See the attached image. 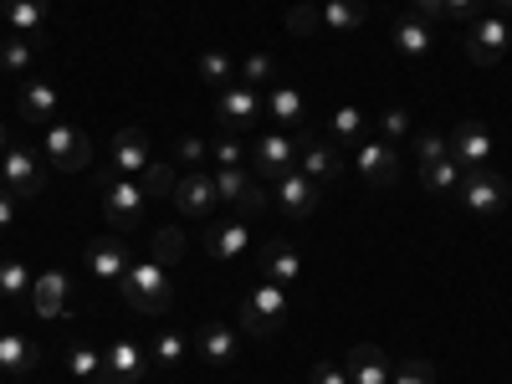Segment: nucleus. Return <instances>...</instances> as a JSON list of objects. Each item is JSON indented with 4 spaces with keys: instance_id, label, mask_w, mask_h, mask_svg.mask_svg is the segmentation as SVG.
Wrapping results in <instances>:
<instances>
[{
    "instance_id": "obj_13",
    "label": "nucleus",
    "mask_w": 512,
    "mask_h": 384,
    "mask_svg": "<svg viewBox=\"0 0 512 384\" xmlns=\"http://www.w3.org/2000/svg\"><path fill=\"white\" fill-rule=\"evenodd\" d=\"M149 164H154V154H149V134H144L139 123H123L118 134H113V149H108V169H113V175L139 180Z\"/></svg>"
},
{
    "instance_id": "obj_48",
    "label": "nucleus",
    "mask_w": 512,
    "mask_h": 384,
    "mask_svg": "<svg viewBox=\"0 0 512 384\" xmlns=\"http://www.w3.org/2000/svg\"><path fill=\"white\" fill-rule=\"evenodd\" d=\"M175 159H180V164H205V159H210V139H200V134H185V139L175 144Z\"/></svg>"
},
{
    "instance_id": "obj_33",
    "label": "nucleus",
    "mask_w": 512,
    "mask_h": 384,
    "mask_svg": "<svg viewBox=\"0 0 512 384\" xmlns=\"http://www.w3.org/2000/svg\"><path fill=\"white\" fill-rule=\"evenodd\" d=\"M420 185L431 190V195H456V185H461V164H456V159L420 164Z\"/></svg>"
},
{
    "instance_id": "obj_54",
    "label": "nucleus",
    "mask_w": 512,
    "mask_h": 384,
    "mask_svg": "<svg viewBox=\"0 0 512 384\" xmlns=\"http://www.w3.org/2000/svg\"><path fill=\"white\" fill-rule=\"evenodd\" d=\"M0 318H6V303H0Z\"/></svg>"
},
{
    "instance_id": "obj_50",
    "label": "nucleus",
    "mask_w": 512,
    "mask_h": 384,
    "mask_svg": "<svg viewBox=\"0 0 512 384\" xmlns=\"http://www.w3.org/2000/svg\"><path fill=\"white\" fill-rule=\"evenodd\" d=\"M11 221H16V195L0 190V231H11Z\"/></svg>"
},
{
    "instance_id": "obj_31",
    "label": "nucleus",
    "mask_w": 512,
    "mask_h": 384,
    "mask_svg": "<svg viewBox=\"0 0 512 384\" xmlns=\"http://www.w3.org/2000/svg\"><path fill=\"white\" fill-rule=\"evenodd\" d=\"M195 72H200L205 88H216V93L236 82V62H231L226 52H200V57H195Z\"/></svg>"
},
{
    "instance_id": "obj_4",
    "label": "nucleus",
    "mask_w": 512,
    "mask_h": 384,
    "mask_svg": "<svg viewBox=\"0 0 512 384\" xmlns=\"http://www.w3.org/2000/svg\"><path fill=\"white\" fill-rule=\"evenodd\" d=\"M118 292H123L128 308H134V313H149V318L169 313V303H175V292H169V272L154 267L149 256H144V262H134V267L118 277Z\"/></svg>"
},
{
    "instance_id": "obj_22",
    "label": "nucleus",
    "mask_w": 512,
    "mask_h": 384,
    "mask_svg": "<svg viewBox=\"0 0 512 384\" xmlns=\"http://www.w3.org/2000/svg\"><path fill=\"white\" fill-rule=\"evenodd\" d=\"M0 11H6V26L11 36H31L41 41V26H47V0H0Z\"/></svg>"
},
{
    "instance_id": "obj_11",
    "label": "nucleus",
    "mask_w": 512,
    "mask_h": 384,
    "mask_svg": "<svg viewBox=\"0 0 512 384\" xmlns=\"http://www.w3.org/2000/svg\"><path fill=\"white\" fill-rule=\"evenodd\" d=\"M0 180H6V190L16 200H36L41 190H47V175H41V164L26 144H11L6 154H0Z\"/></svg>"
},
{
    "instance_id": "obj_40",
    "label": "nucleus",
    "mask_w": 512,
    "mask_h": 384,
    "mask_svg": "<svg viewBox=\"0 0 512 384\" xmlns=\"http://www.w3.org/2000/svg\"><path fill=\"white\" fill-rule=\"evenodd\" d=\"M139 185H144V195H175L180 180H175V169H169L164 159H154V164L144 169V180H139Z\"/></svg>"
},
{
    "instance_id": "obj_32",
    "label": "nucleus",
    "mask_w": 512,
    "mask_h": 384,
    "mask_svg": "<svg viewBox=\"0 0 512 384\" xmlns=\"http://www.w3.org/2000/svg\"><path fill=\"white\" fill-rule=\"evenodd\" d=\"M262 103H267V118H277L282 128H292V123L303 128V93L297 88H272Z\"/></svg>"
},
{
    "instance_id": "obj_34",
    "label": "nucleus",
    "mask_w": 512,
    "mask_h": 384,
    "mask_svg": "<svg viewBox=\"0 0 512 384\" xmlns=\"http://www.w3.org/2000/svg\"><path fill=\"white\" fill-rule=\"evenodd\" d=\"M36 47H41V41H31V36H6V41H0V72H31Z\"/></svg>"
},
{
    "instance_id": "obj_42",
    "label": "nucleus",
    "mask_w": 512,
    "mask_h": 384,
    "mask_svg": "<svg viewBox=\"0 0 512 384\" xmlns=\"http://www.w3.org/2000/svg\"><path fill=\"white\" fill-rule=\"evenodd\" d=\"M103 364H108V359H103L98 349H88V344H77V349L67 354V369H72V379H93Z\"/></svg>"
},
{
    "instance_id": "obj_46",
    "label": "nucleus",
    "mask_w": 512,
    "mask_h": 384,
    "mask_svg": "<svg viewBox=\"0 0 512 384\" xmlns=\"http://www.w3.org/2000/svg\"><path fill=\"white\" fill-rule=\"evenodd\" d=\"M308 384H354V379H349V369L338 364V359H318L308 369Z\"/></svg>"
},
{
    "instance_id": "obj_27",
    "label": "nucleus",
    "mask_w": 512,
    "mask_h": 384,
    "mask_svg": "<svg viewBox=\"0 0 512 384\" xmlns=\"http://www.w3.org/2000/svg\"><path fill=\"white\" fill-rule=\"evenodd\" d=\"M185 246H190V236L180 231V226H159L154 236H149V262L154 267H180V256H185Z\"/></svg>"
},
{
    "instance_id": "obj_20",
    "label": "nucleus",
    "mask_w": 512,
    "mask_h": 384,
    "mask_svg": "<svg viewBox=\"0 0 512 384\" xmlns=\"http://www.w3.org/2000/svg\"><path fill=\"white\" fill-rule=\"evenodd\" d=\"M103 359H108V369H113L118 384H144V374H149V349H139L134 338H118Z\"/></svg>"
},
{
    "instance_id": "obj_10",
    "label": "nucleus",
    "mask_w": 512,
    "mask_h": 384,
    "mask_svg": "<svg viewBox=\"0 0 512 384\" xmlns=\"http://www.w3.org/2000/svg\"><path fill=\"white\" fill-rule=\"evenodd\" d=\"M47 159L62 175H77V169L93 164V139L72 123H47Z\"/></svg>"
},
{
    "instance_id": "obj_25",
    "label": "nucleus",
    "mask_w": 512,
    "mask_h": 384,
    "mask_svg": "<svg viewBox=\"0 0 512 384\" xmlns=\"http://www.w3.org/2000/svg\"><path fill=\"white\" fill-rule=\"evenodd\" d=\"M431 47H436L431 21H420V16H400V21H395V52H400V57H425Z\"/></svg>"
},
{
    "instance_id": "obj_1",
    "label": "nucleus",
    "mask_w": 512,
    "mask_h": 384,
    "mask_svg": "<svg viewBox=\"0 0 512 384\" xmlns=\"http://www.w3.org/2000/svg\"><path fill=\"white\" fill-rule=\"evenodd\" d=\"M98 195H103V221H108V231L134 236V231L144 226V205H149V195H144L139 180L113 175V169L103 164V169H98Z\"/></svg>"
},
{
    "instance_id": "obj_38",
    "label": "nucleus",
    "mask_w": 512,
    "mask_h": 384,
    "mask_svg": "<svg viewBox=\"0 0 512 384\" xmlns=\"http://www.w3.org/2000/svg\"><path fill=\"white\" fill-rule=\"evenodd\" d=\"M210 159H216V169H241L246 164V144H241V134H221L210 139Z\"/></svg>"
},
{
    "instance_id": "obj_18",
    "label": "nucleus",
    "mask_w": 512,
    "mask_h": 384,
    "mask_svg": "<svg viewBox=\"0 0 512 384\" xmlns=\"http://www.w3.org/2000/svg\"><path fill=\"white\" fill-rule=\"evenodd\" d=\"M195 354H200L205 364H236L241 338H236L231 323H205V328L195 333Z\"/></svg>"
},
{
    "instance_id": "obj_37",
    "label": "nucleus",
    "mask_w": 512,
    "mask_h": 384,
    "mask_svg": "<svg viewBox=\"0 0 512 384\" xmlns=\"http://www.w3.org/2000/svg\"><path fill=\"white\" fill-rule=\"evenodd\" d=\"M210 180H216V200H226V205H236L246 190H251V169L241 164V169H216V175H210Z\"/></svg>"
},
{
    "instance_id": "obj_52",
    "label": "nucleus",
    "mask_w": 512,
    "mask_h": 384,
    "mask_svg": "<svg viewBox=\"0 0 512 384\" xmlns=\"http://www.w3.org/2000/svg\"><path fill=\"white\" fill-rule=\"evenodd\" d=\"M487 6H492V16H502V21H507V11H512V0H487Z\"/></svg>"
},
{
    "instance_id": "obj_15",
    "label": "nucleus",
    "mask_w": 512,
    "mask_h": 384,
    "mask_svg": "<svg viewBox=\"0 0 512 384\" xmlns=\"http://www.w3.org/2000/svg\"><path fill=\"white\" fill-rule=\"evenodd\" d=\"M256 262H262V277H267V282H277V287H292L297 277H303V256H297V246H292V241H282V236L262 241Z\"/></svg>"
},
{
    "instance_id": "obj_5",
    "label": "nucleus",
    "mask_w": 512,
    "mask_h": 384,
    "mask_svg": "<svg viewBox=\"0 0 512 384\" xmlns=\"http://www.w3.org/2000/svg\"><path fill=\"white\" fill-rule=\"evenodd\" d=\"M461 52H466V62H477V67H497L512 52V26L502 16H477L472 26L461 31Z\"/></svg>"
},
{
    "instance_id": "obj_9",
    "label": "nucleus",
    "mask_w": 512,
    "mask_h": 384,
    "mask_svg": "<svg viewBox=\"0 0 512 384\" xmlns=\"http://www.w3.org/2000/svg\"><path fill=\"white\" fill-rule=\"evenodd\" d=\"M354 169H359V180L369 190H390L400 180V154H395V144H384V139H359L354 144Z\"/></svg>"
},
{
    "instance_id": "obj_19",
    "label": "nucleus",
    "mask_w": 512,
    "mask_h": 384,
    "mask_svg": "<svg viewBox=\"0 0 512 384\" xmlns=\"http://www.w3.org/2000/svg\"><path fill=\"white\" fill-rule=\"evenodd\" d=\"M344 369H349V379L354 384H390V354H384L379 344H354L349 349V359H344Z\"/></svg>"
},
{
    "instance_id": "obj_41",
    "label": "nucleus",
    "mask_w": 512,
    "mask_h": 384,
    "mask_svg": "<svg viewBox=\"0 0 512 384\" xmlns=\"http://www.w3.org/2000/svg\"><path fill=\"white\" fill-rule=\"evenodd\" d=\"M410 144H415L420 164H436V159H451V154H446V134H436V128H420V134H410Z\"/></svg>"
},
{
    "instance_id": "obj_21",
    "label": "nucleus",
    "mask_w": 512,
    "mask_h": 384,
    "mask_svg": "<svg viewBox=\"0 0 512 384\" xmlns=\"http://www.w3.org/2000/svg\"><path fill=\"white\" fill-rule=\"evenodd\" d=\"M251 246V226L236 216V221H221V226H210L205 231V251L216 256V262H236V256Z\"/></svg>"
},
{
    "instance_id": "obj_47",
    "label": "nucleus",
    "mask_w": 512,
    "mask_h": 384,
    "mask_svg": "<svg viewBox=\"0 0 512 384\" xmlns=\"http://www.w3.org/2000/svg\"><path fill=\"white\" fill-rule=\"evenodd\" d=\"M482 11H487V0H446V21H456L461 31L472 26V21H477Z\"/></svg>"
},
{
    "instance_id": "obj_24",
    "label": "nucleus",
    "mask_w": 512,
    "mask_h": 384,
    "mask_svg": "<svg viewBox=\"0 0 512 384\" xmlns=\"http://www.w3.org/2000/svg\"><path fill=\"white\" fill-rule=\"evenodd\" d=\"M41 364V344L26 333H0V369H11V374H31Z\"/></svg>"
},
{
    "instance_id": "obj_2",
    "label": "nucleus",
    "mask_w": 512,
    "mask_h": 384,
    "mask_svg": "<svg viewBox=\"0 0 512 384\" xmlns=\"http://www.w3.org/2000/svg\"><path fill=\"white\" fill-rule=\"evenodd\" d=\"M313 134H287V128H272V134H256L251 144H246V164H251V175L256 180H282L287 169H297V154H303V144H308Z\"/></svg>"
},
{
    "instance_id": "obj_7",
    "label": "nucleus",
    "mask_w": 512,
    "mask_h": 384,
    "mask_svg": "<svg viewBox=\"0 0 512 384\" xmlns=\"http://www.w3.org/2000/svg\"><path fill=\"white\" fill-rule=\"evenodd\" d=\"M456 195H461V205L472 210V216L492 221V216H502V210H507L512 185H507L502 175H492V169H466L461 185H456Z\"/></svg>"
},
{
    "instance_id": "obj_14",
    "label": "nucleus",
    "mask_w": 512,
    "mask_h": 384,
    "mask_svg": "<svg viewBox=\"0 0 512 384\" xmlns=\"http://www.w3.org/2000/svg\"><path fill=\"white\" fill-rule=\"evenodd\" d=\"M82 256H88V272H93L98 282H118L128 267H134V256H128V246H123V236H118V231L93 236Z\"/></svg>"
},
{
    "instance_id": "obj_8",
    "label": "nucleus",
    "mask_w": 512,
    "mask_h": 384,
    "mask_svg": "<svg viewBox=\"0 0 512 384\" xmlns=\"http://www.w3.org/2000/svg\"><path fill=\"white\" fill-rule=\"evenodd\" d=\"M262 113H267L262 93L246 88V82H231V88H221V93H216V123L226 128V134H251Z\"/></svg>"
},
{
    "instance_id": "obj_26",
    "label": "nucleus",
    "mask_w": 512,
    "mask_h": 384,
    "mask_svg": "<svg viewBox=\"0 0 512 384\" xmlns=\"http://www.w3.org/2000/svg\"><path fill=\"white\" fill-rule=\"evenodd\" d=\"M52 113H57V88L41 82V77H31L21 88V118L26 123H52Z\"/></svg>"
},
{
    "instance_id": "obj_43",
    "label": "nucleus",
    "mask_w": 512,
    "mask_h": 384,
    "mask_svg": "<svg viewBox=\"0 0 512 384\" xmlns=\"http://www.w3.org/2000/svg\"><path fill=\"white\" fill-rule=\"evenodd\" d=\"M390 384H436V364H431V359H405V364L390 374Z\"/></svg>"
},
{
    "instance_id": "obj_35",
    "label": "nucleus",
    "mask_w": 512,
    "mask_h": 384,
    "mask_svg": "<svg viewBox=\"0 0 512 384\" xmlns=\"http://www.w3.org/2000/svg\"><path fill=\"white\" fill-rule=\"evenodd\" d=\"M328 134L338 139V149H354V144L364 139V113H359V108H338V113L328 118Z\"/></svg>"
},
{
    "instance_id": "obj_36",
    "label": "nucleus",
    "mask_w": 512,
    "mask_h": 384,
    "mask_svg": "<svg viewBox=\"0 0 512 384\" xmlns=\"http://www.w3.org/2000/svg\"><path fill=\"white\" fill-rule=\"evenodd\" d=\"M282 26L292 36H318L323 31V6H313V0H297V6L282 16Z\"/></svg>"
},
{
    "instance_id": "obj_29",
    "label": "nucleus",
    "mask_w": 512,
    "mask_h": 384,
    "mask_svg": "<svg viewBox=\"0 0 512 384\" xmlns=\"http://www.w3.org/2000/svg\"><path fill=\"white\" fill-rule=\"evenodd\" d=\"M185 354H190V338H185V333H175V328L154 333V344H149V364H159V369H180V364H185Z\"/></svg>"
},
{
    "instance_id": "obj_39",
    "label": "nucleus",
    "mask_w": 512,
    "mask_h": 384,
    "mask_svg": "<svg viewBox=\"0 0 512 384\" xmlns=\"http://www.w3.org/2000/svg\"><path fill=\"white\" fill-rule=\"evenodd\" d=\"M272 72H277V57L272 52H251L246 62H236V82H246V88H262Z\"/></svg>"
},
{
    "instance_id": "obj_45",
    "label": "nucleus",
    "mask_w": 512,
    "mask_h": 384,
    "mask_svg": "<svg viewBox=\"0 0 512 384\" xmlns=\"http://www.w3.org/2000/svg\"><path fill=\"white\" fill-rule=\"evenodd\" d=\"M262 210H272V190H262V180H251V190L236 200V216L251 221V216H262Z\"/></svg>"
},
{
    "instance_id": "obj_6",
    "label": "nucleus",
    "mask_w": 512,
    "mask_h": 384,
    "mask_svg": "<svg viewBox=\"0 0 512 384\" xmlns=\"http://www.w3.org/2000/svg\"><path fill=\"white\" fill-rule=\"evenodd\" d=\"M446 154L461 164V175H466V169H487L492 154H497V134H492L482 118H461L451 134H446Z\"/></svg>"
},
{
    "instance_id": "obj_16",
    "label": "nucleus",
    "mask_w": 512,
    "mask_h": 384,
    "mask_svg": "<svg viewBox=\"0 0 512 384\" xmlns=\"http://www.w3.org/2000/svg\"><path fill=\"white\" fill-rule=\"evenodd\" d=\"M297 169H303L313 185L328 190L338 175H344V154H338V144H328V139H308L303 154H297Z\"/></svg>"
},
{
    "instance_id": "obj_3",
    "label": "nucleus",
    "mask_w": 512,
    "mask_h": 384,
    "mask_svg": "<svg viewBox=\"0 0 512 384\" xmlns=\"http://www.w3.org/2000/svg\"><path fill=\"white\" fill-rule=\"evenodd\" d=\"M287 313H292V292L277 287V282H256V287L241 297V308H236L241 333H251V338H272V333L287 323Z\"/></svg>"
},
{
    "instance_id": "obj_53",
    "label": "nucleus",
    "mask_w": 512,
    "mask_h": 384,
    "mask_svg": "<svg viewBox=\"0 0 512 384\" xmlns=\"http://www.w3.org/2000/svg\"><path fill=\"white\" fill-rule=\"evenodd\" d=\"M11 149V134H6V123H0V154H6Z\"/></svg>"
},
{
    "instance_id": "obj_17",
    "label": "nucleus",
    "mask_w": 512,
    "mask_h": 384,
    "mask_svg": "<svg viewBox=\"0 0 512 384\" xmlns=\"http://www.w3.org/2000/svg\"><path fill=\"white\" fill-rule=\"evenodd\" d=\"M169 200H175L180 216H210V210L221 205V200H216V180L200 175V169H195V175H185V180L175 185V195H169Z\"/></svg>"
},
{
    "instance_id": "obj_49",
    "label": "nucleus",
    "mask_w": 512,
    "mask_h": 384,
    "mask_svg": "<svg viewBox=\"0 0 512 384\" xmlns=\"http://www.w3.org/2000/svg\"><path fill=\"white\" fill-rule=\"evenodd\" d=\"M420 21H446V0H410Z\"/></svg>"
},
{
    "instance_id": "obj_23",
    "label": "nucleus",
    "mask_w": 512,
    "mask_h": 384,
    "mask_svg": "<svg viewBox=\"0 0 512 384\" xmlns=\"http://www.w3.org/2000/svg\"><path fill=\"white\" fill-rule=\"evenodd\" d=\"M67 308V272H41L31 282V313L36 318H62Z\"/></svg>"
},
{
    "instance_id": "obj_30",
    "label": "nucleus",
    "mask_w": 512,
    "mask_h": 384,
    "mask_svg": "<svg viewBox=\"0 0 512 384\" xmlns=\"http://www.w3.org/2000/svg\"><path fill=\"white\" fill-rule=\"evenodd\" d=\"M31 272H26V262H0V303H31Z\"/></svg>"
},
{
    "instance_id": "obj_44",
    "label": "nucleus",
    "mask_w": 512,
    "mask_h": 384,
    "mask_svg": "<svg viewBox=\"0 0 512 384\" xmlns=\"http://www.w3.org/2000/svg\"><path fill=\"white\" fill-rule=\"evenodd\" d=\"M379 134H384V144L410 139V113H405V108H384V113H379Z\"/></svg>"
},
{
    "instance_id": "obj_51",
    "label": "nucleus",
    "mask_w": 512,
    "mask_h": 384,
    "mask_svg": "<svg viewBox=\"0 0 512 384\" xmlns=\"http://www.w3.org/2000/svg\"><path fill=\"white\" fill-rule=\"evenodd\" d=\"M77 384H118V379H113V369H108V364H103V369H98V374H93V379H77Z\"/></svg>"
},
{
    "instance_id": "obj_28",
    "label": "nucleus",
    "mask_w": 512,
    "mask_h": 384,
    "mask_svg": "<svg viewBox=\"0 0 512 384\" xmlns=\"http://www.w3.org/2000/svg\"><path fill=\"white\" fill-rule=\"evenodd\" d=\"M369 21V0H323V31H359Z\"/></svg>"
},
{
    "instance_id": "obj_12",
    "label": "nucleus",
    "mask_w": 512,
    "mask_h": 384,
    "mask_svg": "<svg viewBox=\"0 0 512 384\" xmlns=\"http://www.w3.org/2000/svg\"><path fill=\"white\" fill-rule=\"evenodd\" d=\"M318 200H323V185H313L303 169H287L282 180H272V210H282V216H292V221L313 216Z\"/></svg>"
}]
</instances>
